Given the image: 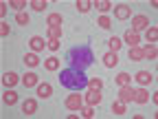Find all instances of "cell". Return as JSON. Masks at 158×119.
<instances>
[{
	"mask_svg": "<svg viewBox=\"0 0 158 119\" xmlns=\"http://www.w3.org/2000/svg\"><path fill=\"white\" fill-rule=\"evenodd\" d=\"M64 106L68 108V110H79L84 106V95H79L77 90L73 93V95H68L66 97V102H64Z\"/></svg>",
	"mask_w": 158,
	"mask_h": 119,
	"instance_id": "obj_1",
	"label": "cell"
},
{
	"mask_svg": "<svg viewBox=\"0 0 158 119\" xmlns=\"http://www.w3.org/2000/svg\"><path fill=\"white\" fill-rule=\"evenodd\" d=\"M147 27H149V18H147V15H134V18H132V31H134V33L143 31V29H147Z\"/></svg>",
	"mask_w": 158,
	"mask_h": 119,
	"instance_id": "obj_2",
	"label": "cell"
},
{
	"mask_svg": "<svg viewBox=\"0 0 158 119\" xmlns=\"http://www.w3.org/2000/svg\"><path fill=\"white\" fill-rule=\"evenodd\" d=\"M84 102H86L88 106H99V104H101V90L90 88V90L86 93V97H84Z\"/></svg>",
	"mask_w": 158,
	"mask_h": 119,
	"instance_id": "obj_3",
	"label": "cell"
},
{
	"mask_svg": "<svg viewBox=\"0 0 158 119\" xmlns=\"http://www.w3.org/2000/svg\"><path fill=\"white\" fill-rule=\"evenodd\" d=\"M118 99H121L123 104L134 102V88H132V84H127V86H121V88H118Z\"/></svg>",
	"mask_w": 158,
	"mask_h": 119,
	"instance_id": "obj_4",
	"label": "cell"
},
{
	"mask_svg": "<svg viewBox=\"0 0 158 119\" xmlns=\"http://www.w3.org/2000/svg\"><path fill=\"white\" fill-rule=\"evenodd\" d=\"M134 79H136V82L141 84V86H147V84L154 82V75H152L149 71H138V73L134 75Z\"/></svg>",
	"mask_w": 158,
	"mask_h": 119,
	"instance_id": "obj_5",
	"label": "cell"
},
{
	"mask_svg": "<svg viewBox=\"0 0 158 119\" xmlns=\"http://www.w3.org/2000/svg\"><path fill=\"white\" fill-rule=\"evenodd\" d=\"M130 15H132V9L127 5H116L114 7V18L116 20H127Z\"/></svg>",
	"mask_w": 158,
	"mask_h": 119,
	"instance_id": "obj_6",
	"label": "cell"
},
{
	"mask_svg": "<svg viewBox=\"0 0 158 119\" xmlns=\"http://www.w3.org/2000/svg\"><path fill=\"white\" fill-rule=\"evenodd\" d=\"M35 112H37V102H35V99H24V102H22V115L31 117Z\"/></svg>",
	"mask_w": 158,
	"mask_h": 119,
	"instance_id": "obj_7",
	"label": "cell"
},
{
	"mask_svg": "<svg viewBox=\"0 0 158 119\" xmlns=\"http://www.w3.org/2000/svg\"><path fill=\"white\" fill-rule=\"evenodd\" d=\"M29 44H31L33 53H40V51H44V46H46L48 42H44V37H40V35H33V37L29 40Z\"/></svg>",
	"mask_w": 158,
	"mask_h": 119,
	"instance_id": "obj_8",
	"label": "cell"
},
{
	"mask_svg": "<svg viewBox=\"0 0 158 119\" xmlns=\"http://www.w3.org/2000/svg\"><path fill=\"white\" fill-rule=\"evenodd\" d=\"M134 102L136 104H147L149 102V93L145 88H134Z\"/></svg>",
	"mask_w": 158,
	"mask_h": 119,
	"instance_id": "obj_9",
	"label": "cell"
},
{
	"mask_svg": "<svg viewBox=\"0 0 158 119\" xmlns=\"http://www.w3.org/2000/svg\"><path fill=\"white\" fill-rule=\"evenodd\" d=\"M22 84H24L27 88H33V86H37V84H40V77H37L35 73H31V71H29V73L22 77Z\"/></svg>",
	"mask_w": 158,
	"mask_h": 119,
	"instance_id": "obj_10",
	"label": "cell"
},
{
	"mask_svg": "<svg viewBox=\"0 0 158 119\" xmlns=\"http://www.w3.org/2000/svg\"><path fill=\"white\" fill-rule=\"evenodd\" d=\"M35 88H37V97H42V99H46V97L53 95V86L51 84H37Z\"/></svg>",
	"mask_w": 158,
	"mask_h": 119,
	"instance_id": "obj_11",
	"label": "cell"
},
{
	"mask_svg": "<svg viewBox=\"0 0 158 119\" xmlns=\"http://www.w3.org/2000/svg\"><path fill=\"white\" fill-rule=\"evenodd\" d=\"M18 79H20V77H18L15 73H11V71H9V73H5V75H2V84H5L7 88H11V86H15V84H18Z\"/></svg>",
	"mask_w": 158,
	"mask_h": 119,
	"instance_id": "obj_12",
	"label": "cell"
},
{
	"mask_svg": "<svg viewBox=\"0 0 158 119\" xmlns=\"http://www.w3.org/2000/svg\"><path fill=\"white\" fill-rule=\"evenodd\" d=\"M2 102H5V104H9V106H13V104L18 102V93H15L13 88H7V90H5V95H2Z\"/></svg>",
	"mask_w": 158,
	"mask_h": 119,
	"instance_id": "obj_13",
	"label": "cell"
},
{
	"mask_svg": "<svg viewBox=\"0 0 158 119\" xmlns=\"http://www.w3.org/2000/svg\"><path fill=\"white\" fill-rule=\"evenodd\" d=\"M125 42H127L130 46H138V44H141V37H138V33H134V31L130 29V31H125Z\"/></svg>",
	"mask_w": 158,
	"mask_h": 119,
	"instance_id": "obj_14",
	"label": "cell"
},
{
	"mask_svg": "<svg viewBox=\"0 0 158 119\" xmlns=\"http://www.w3.org/2000/svg\"><path fill=\"white\" fill-rule=\"evenodd\" d=\"M103 64H106L108 68H112V66H116V64H118V57H116V53H114V51H110V53H106V55H103Z\"/></svg>",
	"mask_w": 158,
	"mask_h": 119,
	"instance_id": "obj_15",
	"label": "cell"
},
{
	"mask_svg": "<svg viewBox=\"0 0 158 119\" xmlns=\"http://www.w3.org/2000/svg\"><path fill=\"white\" fill-rule=\"evenodd\" d=\"M92 7H97L99 11H101V13H108L114 5L110 2V0H97V2H92Z\"/></svg>",
	"mask_w": 158,
	"mask_h": 119,
	"instance_id": "obj_16",
	"label": "cell"
},
{
	"mask_svg": "<svg viewBox=\"0 0 158 119\" xmlns=\"http://www.w3.org/2000/svg\"><path fill=\"white\" fill-rule=\"evenodd\" d=\"M158 51H156V44H147L143 49V60H156Z\"/></svg>",
	"mask_w": 158,
	"mask_h": 119,
	"instance_id": "obj_17",
	"label": "cell"
},
{
	"mask_svg": "<svg viewBox=\"0 0 158 119\" xmlns=\"http://www.w3.org/2000/svg\"><path fill=\"white\" fill-rule=\"evenodd\" d=\"M48 40H62V27H46Z\"/></svg>",
	"mask_w": 158,
	"mask_h": 119,
	"instance_id": "obj_18",
	"label": "cell"
},
{
	"mask_svg": "<svg viewBox=\"0 0 158 119\" xmlns=\"http://www.w3.org/2000/svg\"><path fill=\"white\" fill-rule=\"evenodd\" d=\"M130 60L132 62H141L143 60V49L141 46H130Z\"/></svg>",
	"mask_w": 158,
	"mask_h": 119,
	"instance_id": "obj_19",
	"label": "cell"
},
{
	"mask_svg": "<svg viewBox=\"0 0 158 119\" xmlns=\"http://www.w3.org/2000/svg\"><path fill=\"white\" fill-rule=\"evenodd\" d=\"M59 64H62V62H59L57 57H48V60H44V68H46V71H57Z\"/></svg>",
	"mask_w": 158,
	"mask_h": 119,
	"instance_id": "obj_20",
	"label": "cell"
},
{
	"mask_svg": "<svg viewBox=\"0 0 158 119\" xmlns=\"http://www.w3.org/2000/svg\"><path fill=\"white\" fill-rule=\"evenodd\" d=\"M24 64H27V66H31V68H33V66H37V64H40L37 53H27V55H24Z\"/></svg>",
	"mask_w": 158,
	"mask_h": 119,
	"instance_id": "obj_21",
	"label": "cell"
},
{
	"mask_svg": "<svg viewBox=\"0 0 158 119\" xmlns=\"http://www.w3.org/2000/svg\"><path fill=\"white\" fill-rule=\"evenodd\" d=\"M114 79H116L118 86H127V84H132V75H127V73H118Z\"/></svg>",
	"mask_w": 158,
	"mask_h": 119,
	"instance_id": "obj_22",
	"label": "cell"
},
{
	"mask_svg": "<svg viewBox=\"0 0 158 119\" xmlns=\"http://www.w3.org/2000/svg\"><path fill=\"white\" fill-rule=\"evenodd\" d=\"M46 24L48 27H62V15H59V13H51L46 18Z\"/></svg>",
	"mask_w": 158,
	"mask_h": 119,
	"instance_id": "obj_23",
	"label": "cell"
},
{
	"mask_svg": "<svg viewBox=\"0 0 158 119\" xmlns=\"http://www.w3.org/2000/svg\"><path fill=\"white\" fill-rule=\"evenodd\" d=\"M75 7H77V11L88 13V11L92 9V2H88V0H77V2H75Z\"/></svg>",
	"mask_w": 158,
	"mask_h": 119,
	"instance_id": "obj_24",
	"label": "cell"
},
{
	"mask_svg": "<svg viewBox=\"0 0 158 119\" xmlns=\"http://www.w3.org/2000/svg\"><path fill=\"white\" fill-rule=\"evenodd\" d=\"M145 37H147V42H149V44H154V42H156V37H158V29H156V27H147Z\"/></svg>",
	"mask_w": 158,
	"mask_h": 119,
	"instance_id": "obj_25",
	"label": "cell"
},
{
	"mask_svg": "<svg viewBox=\"0 0 158 119\" xmlns=\"http://www.w3.org/2000/svg\"><path fill=\"white\" fill-rule=\"evenodd\" d=\"M112 112L114 115H125V104L121 102V99H116V102L112 104Z\"/></svg>",
	"mask_w": 158,
	"mask_h": 119,
	"instance_id": "obj_26",
	"label": "cell"
},
{
	"mask_svg": "<svg viewBox=\"0 0 158 119\" xmlns=\"http://www.w3.org/2000/svg\"><path fill=\"white\" fill-rule=\"evenodd\" d=\"M101 86H103V79H101V77H90V79H88V88L101 90Z\"/></svg>",
	"mask_w": 158,
	"mask_h": 119,
	"instance_id": "obj_27",
	"label": "cell"
},
{
	"mask_svg": "<svg viewBox=\"0 0 158 119\" xmlns=\"http://www.w3.org/2000/svg\"><path fill=\"white\" fill-rule=\"evenodd\" d=\"M108 44H110V51L118 53V49H121V44H123V42H121V40H118V37L114 35V37H110V40H108Z\"/></svg>",
	"mask_w": 158,
	"mask_h": 119,
	"instance_id": "obj_28",
	"label": "cell"
},
{
	"mask_svg": "<svg viewBox=\"0 0 158 119\" xmlns=\"http://www.w3.org/2000/svg\"><path fill=\"white\" fill-rule=\"evenodd\" d=\"M29 20H31V18H29V13H22V11L15 15V22H18V24H22V27H27V24H29Z\"/></svg>",
	"mask_w": 158,
	"mask_h": 119,
	"instance_id": "obj_29",
	"label": "cell"
},
{
	"mask_svg": "<svg viewBox=\"0 0 158 119\" xmlns=\"http://www.w3.org/2000/svg\"><path fill=\"white\" fill-rule=\"evenodd\" d=\"M31 7H33V11H44L46 2H44V0H31Z\"/></svg>",
	"mask_w": 158,
	"mask_h": 119,
	"instance_id": "obj_30",
	"label": "cell"
},
{
	"mask_svg": "<svg viewBox=\"0 0 158 119\" xmlns=\"http://www.w3.org/2000/svg\"><path fill=\"white\" fill-rule=\"evenodd\" d=\"M99 27H101V29H110L112 27V20L108 18V15H101V18H99V22H97Z\"/></svg>",
	"mask_w": 158,
	"mask_h": 119,
	"instance_id": "obj_31",
	"label": "cell"
},
{
	"mask_svg": "<svg viewBox=\"0 0 158 119\" xmlns=\"http://www.w3.org/2000/svg\"><path fill=\"white\" fill-rule=\"evenodd\" d=\"M79 112H81V117H86V119H90V117L94 115L92 106H81V108H79Z\"/></svg>",
	"mask_w": 158,
	"mask_h": 119,
	"instance_id": "obj_32",
	"label": "cell"
},
{
	"mask_svg": "<svg viewBox=\"0 0 158 119\" xmlns=\"http://www.w3.org/2000/svg\"><path fill=\"white\" fill-rule=\"evenodd\" d=\"M59 46H62V40H48V44H46V49H51V51H59Z\"/></svg>",
	"mask_w": 158,
	"mask_h": 119,
	"instance_id": "obj_33",
	"label": "cell"
},
{
	"mask_svg": "<svg viewBox=\"0 0 158 119\" xmlns=\"http://www.w3.org/2000/svg\"><path fill=\"white\" fill-rule=\"evenodd\" d=\"M9 7L18 9V13H20V9H22V7H27V2H24V0H11V2H9Z\"/></svg>",
	"mask_w": 158,
	"mask_h": 119,
	"instance_id": "obj_34",
	"label": "cell"
},
{
	"mask_svg": "<svg viewBox=\"0 0 158 119\" xmlns=\"http://www.w3.org/2000/svg\"><path fill=\"white\" fill-rule=\"evenodd\" d=\"M0 35H2V37H7V35H9V24H7V22L0 24Z\"/></svg>",
	"mask_w": 158,
	"mask_h": 119,
	"instance_id": "obj_35",
	"label": "cell"
},
{
	"mask_svg": "<svg viewBox=\"0 0 158 119\" xmlns=\"http://www.w3.org/2000/svg\"><path fill=\"white\" fill-rule=\"evenodd\" d=\"M7 7H9L7 2H2V5H0V15H2V18H5V13H7Z\"/></svg>",
	"mask_w": 158,
	"mask_h": 119,
	"instance_id": "obj_36",
	"label": "cell"
}]
</instances>
